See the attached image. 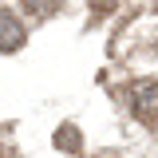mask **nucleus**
I'll return each instance as SVG.
<instances>
[{
  "mask_svg": "<svg viewBox=\"0 0 158 158\" xmlns=\"http://www.w3.org/2000/svg\"><path fill=\"white\" fill-rule=\"evenodd\" d=\"M131 107L138 118H158V79H138L131 87Z\"/></svg>",
  "mask_w": 158,
  "mask_h": 158,
  "instance_id": "f257e3e1",
  "label": "nucleus"
},
{
  "mask_svg": "<svg viewBox=\"0 0 158 158\" xmlns=\"http://www.w3.org/2000/svg\"><path fill=\"white\" fill-rule=\"evenodd\" d=\"M20 44H24V24L8 8H0V52H16Z\"/></svg>",
  "mask_w": 158,
  "mask_h": 158,
  "instance_id": "f03ea898",
  "label": "nucleus"
},
{
  "mask_svg": "<svg viewBox=\"0 0 158 158\" xmlns=\"http://www.w3.org/2000/svg\"><path fill=\"white\" fill-rule=\"evenodd\" d=\"M56 146H59V150H67V154H79V150H83V135H79L71 123H63V127L56 131Z\"/></svg>",
  "mask_w": 158,
  "mask_h": 158,
  "instance_id": "7ed1b4c3",
  "label": "nucleus"
},
{
  "mask_svg": "<svg viewBox=\"0 0 158 158\" xmlns=\"http://www.w3.org/2000/svg\"><path fill=\"white\" fill-rule=\"evenodd\" d=\"M56 4H59V0H24V8H28V16H36V20L52 16V12H56Z\"/></svg>",
  "mask_w": 158,
  "mask_h": 158,
  "instance_id": "20e7f679",
  "label": "nucleus"
},
{
  "mask_svg": "<svg viewBox=\"0 0 158 158\" xmlns=\"http://www.w3.org/2000/svg\"><path fill=\"white\" fill-rule=\"evenodd\" d=\"M91 8L103 16V12H111V8H115V0H91Z\"/></svg>",
  "mask_w": 158,
  "mask_h": 158,
  "instance_id": "39448f33",
  "label": "nucleus"
}]
</instances>
